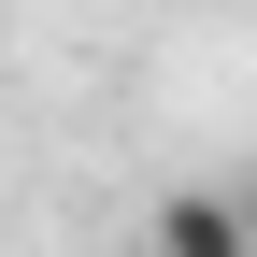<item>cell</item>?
I'll return each instance as SVG.
<instances>
[{"mask_svg":"<svg viewBox=\"0 0 257 257\" xmlns=\"http://www.w3.org/2000/svg\"><path fill=\"white\" fill-rule=\"evenodd\" d=\"M143 257H257L243 243V186H172L143 214Z\"/></svg>","mask_w":257,"mask_h":257,"instance_id":"obj_1","label":"cell"},{"mask_svg":"<svg viewBox=\"0 0 257 257\" xmlns=\"http://www.w3.org/2000/svg\"><path fill=\"white\" fill-rule=\"evenodd\" d=\"M243 243H257V186H243Z\"/></svg>","mask_w":257,"mask_h":257,"instance_id":"obj_2","label":"cell"}]
</instances>
